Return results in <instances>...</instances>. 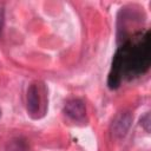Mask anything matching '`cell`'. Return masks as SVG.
<instances>
[{
  "label": "cell",
  "mask_w": 151,
  "mask_h": 151,
  "mask_svg": "<svg viewBox=\"0 0 151 151\" xmlns=\"http://www.w3.org/2000/svg\"><path fill=\"white\" fill-rule=\"evenodd\" d=\"M41 106V97L39 88L35 84H32L27 90V111L32 117H37V114L40 112Z\"/></svg>",
  "instance_id": "1"
},
{
  "label": "cell",
  "mask_w": 151,
  "mask_h": 151,
  "mask_svg": "<svg viewBox=\"0 0 151 151\" xmlns=\"http://www.w3.org/2000/svg\"><path fill=\"white\" fill-rule=\"evenodd\" d=\"M64 112L66 116H68L71 119L73 120H81L85 117L86 113V107L84 101H81L80 99H71L65 104L64 107Z\"/></svg>",
  "instance_id": "2"
},
{
  "label": "cell",
  "mask_w": 151,
  "mask_h": 151,
  "mask_svg": "<svg viewBox=\"0 0 151 151\" xmlns=\"http://www.w3.org/2000/svg\"><path fill=\"white\" fill-rule=\"evenodd\" d=\"M132 123V117L130 113H120L116 117L112 123V133L113 136L120 138L126 134Z\"/></svg>",
  "instance_id": "3"
},
{
  "label": "cell",
  "mask_w": 151,
  "mask_h": 151,
  "mask_svg": "<svg viewBox=\"0 0 151 151\" xmlns=\"http://www.w3.org/2000/svg\"><path fill=\"white\" fill-rule=\"evenodd\" d=\"M142 125L144 126V129H145L146 131L150 130V114H149V113H146V114L142 118Z\"/></svg>",
  "instance_id": "4"
}]
</instances>
